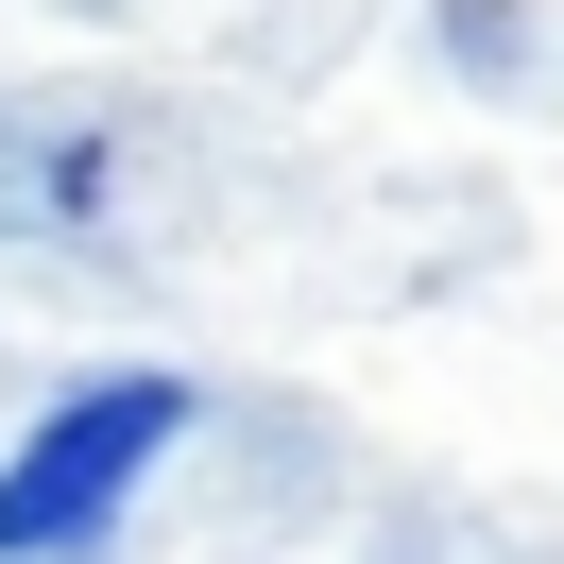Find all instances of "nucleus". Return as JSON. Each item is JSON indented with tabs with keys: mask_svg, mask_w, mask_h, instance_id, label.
Wrapping results in <instances>:
<instances>
[{
	"mask_svg": "<svg viewBox=\"0 0 564 564\" xmlns=\"http://www.w3.org/2000/svg\"><path fill=\"white\" fill-rule=\"evenodd\" d=\"M188 411H206V393L138 377V359H120V377H69L18 445H0V564H86L120 530V496L188 445Z\"/></svg>",
	"mask_w": 564,
	"mask_h": 564,
	"instance_id": "f257e3e1",
	"label": "nucleus"
}]
</instances>
